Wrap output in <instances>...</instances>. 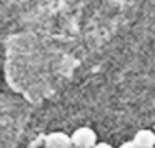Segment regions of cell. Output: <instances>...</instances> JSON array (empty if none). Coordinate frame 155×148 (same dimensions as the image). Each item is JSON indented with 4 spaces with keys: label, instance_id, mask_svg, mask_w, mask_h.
Wrapping results in <instances>:
<instances>
[{
    "label": "cell",
    "instance_id": "1",
    "mask_svg": "<svg viewBox=\"0 0 155 148\" xmlns=\"http://www.w3.org/2000/svg\"><path fill=\"white\" fill-rule=\"evenodd\" d=\"M70 137V143L75 148H94L97 143V133L88 127H80L74 131Z\"/></svg>",
    "mask_w": 155,
    "mask_h": 148
},
{
    "label": "cell",
    "instance_id": "2",
    "mask_svg": "<svg viewBox=\"0 0 155 148\" xmlns=\"http://www.w3.org/2000/svg\"><path fill=\"white\" fill-rule=\"evenodd\" d=\"M70 137L64 131H52L45 137V148H70Z\"/></svg>",
    "mask_w": 155,
    "mask_h": 148
},
{
    "label": "cell",
    "instance_id": "3",
    "mask_svg": "<svg viewBox=\"0 0 155 148\" xmlns=\"http://www.w3.org/2000/svg\"><path fill=\"white\" fill-rule=\"evenodd\" d=\"M132 143H134L137 148H153V145H155V133L152 130H147V128L138 130L137 133H135Z\"/></svg>",
    "mask_w": 155,
    "mask_h": 148
},
{
    "label": "cell",
    "instance_id": "4",
    "mask_svg": "<svg viewBox=\"0 0 155 148\" xmlns=\"http://www.w3.org/2000/svg\"><path fill=\"white\" fill-rule=\"evenodd\" d=\"M94 148H114L110 143H105V141H97V143L94 145Z\"/></svg>",
    "mask_w": 155,
    "mask_h": 148
},
{
    "label": "cell",
    "instance_id": "5",
    "mask_svg": "<svg viewBox=\"0 0 155 148\" xmlns=\"http://www.w3.org/2000/svg\"><path fill=\"white\" fill-rule=\"evenodd\" d=\"M118 148H137V146H135V145L132 143V141H125V143H122Z\"/></svg>",
    "mask_w": 155,
    "mask_h": 148
},
{
    "label": "cell",
    "instance_id": "6",
    "mask_svg": "<svg viewBox=\"0 0 155 148\" xmlns=\"http://www.w3.org/2000/svg\"><path fill=\"white\" fill-rule=\"evenodd\" d=\"M70 148H75V146H70Z\"/></svg>",
    "mask_w": 155,
    "mask_h": 148
}]
</instances>
